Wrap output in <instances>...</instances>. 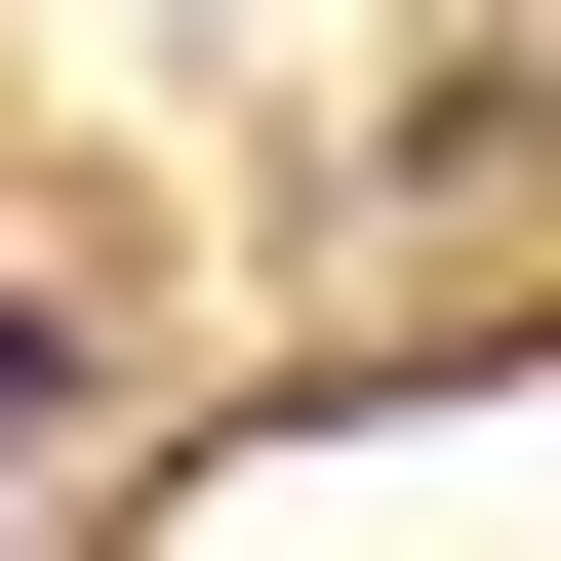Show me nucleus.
<instances>
[{"label":"nucleus","mask_w":561,"mask_h":561,"mask_svg":"<svg viewBox=\"0 0 561 561\" xmlns=\"http://www.w3.org/2000/svg\"><path fill=\"white\" fill-rule=\"evenodd\" d=\"M0 442H41V280H0Z\"/></svg>","instance_id":"f257e3e1"}]
</instances>
